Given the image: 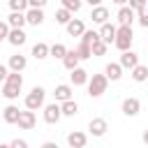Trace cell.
Segmentation results:
<instances>
[{"label":"cell","instance_id":"obj_1","mask_svg":"<svg viewBox=\"0 0 148 148\" xmlns=\"http://www.w3.org/2000/svg\"><path fill=\"white\" fill-rule=\"evenodd\" d=\"M21 88H23V76H21V72H12V69H9L7 79L2 81V97L9 99V102H14V99H18Z\"/></svg>","mask_w":148,"mask_h":148},{"label":"cell","instance_id":"obj_2","mask_svg":"<svg viewBox=\"0 0 148 148\" xmlns=\"http://www.w3.org/2000/svg\"><path fill=\"white\" fill-rule=\"evenodd\" d=\"M132 42H134L132 25H125V23H120V25H118V30H116L113 46H116L118 51H127V49H132Z\"/></svg>","mask_w":148,"mask_h":148},{"label":"cell","instance_id":"obj_3","mask_svg":"<svg viewBox=\"0 0 148 148\" xmlns=\"http://www.w3.org/2000/svg\"><path fill=\"white\" fill-rule=\"evenodd\" d=\"M86 86H88V95L90 97H102L106 92V88H109V76L106 74H92Z\"/></svg>","mask_w":148,"mask_h":148},{"label":"cell","instance_id":"obj_4","mask_svg":"<svg viewBox=\"0 0 148 148\" xmlns=\"http://www.w3.org/2000/svg\"><path fill=\"white\" fill-rule=\"evenodd\" d=\"M44 99H46V90H44L42 86H35V88L25 95L23 104H25V109L37 111V109H44Z\"/></svg>","mask_w":148,"mask_h":148},{"label":"cell","instance_id":"obj_5","mask_svg":"<svg viewBox=\"0 0 148 148\" xmlns=\"http://www.w3.org/2000/svg\"><path fill=\"white\" fill-rule=\"evenodd\" d=\"M60 118H62V109H60V102H51V104H44V123H49V125H56Z\"/></svg>","mask_w":148,"mask_h":148},{"label":"cell","instance_id":"obj_6","mask_svg":"<svg viewBox=\"0 0 148 148\" xmlns=\"http://www.w3.org/2000/svg\"><path fill=\"white\" fill-rule=\"evenodd\" d=\"M120 111H123L127 118H134V116L141 111V102H139L136 97H125L123 104H120Z\"/></svg>","mask_w":148,"mask_h":148},{"label":"cell","instance_id":"obj_7","mask_svg":"<svg viewBox=\"0 0 148 148\" xmlns=\"http://www.w3.org/2000/svg\"><path fill=\"white\" fill-rule=\"evenodd\" d=\"M25 21H28V25H42L44 23V9L42 7H28L25 9Z\"/></svg>","mask_w":148,"mask_h":148},{"label":"cell","instance_id":"obj_8","mask_svg":"<svg viewBox=\"0 0 148 148\" xmlns=\"http://www.w3.org/2000/svg\"><path fill=\"white\" fill-rule=\"evenodd\" d=\"M116 18H118V23L132 25V23H134V18H136V12H134L130 5H120V7H118V14H116Z\"/></svg>","mask_w":148,"mask_h":148},{"label":"cell","instance_id":"obj_9","mask_svg":"<svg viewBox=\"0 0 148 148\" xmlns=\"http://www.w3.org/2000/svg\"><path fill=\"white\" fill-rule=\"evenodd\" d=\"M106 130H109V123L104 120V118H92L90 123H88V132L92 134V136H104L106 134Z\"/></svg>","mask_w":148,"mask_h":148},{"label":"cell","instance_id":"obj_10","mask_svg":"<svg viewBox=\"0 0 148 148\" xmlns=\"http://www.w3.org/2000/svg\"><path fill=\"white\" fill-rule=\"evenodd\" d=\"M25 39H28V35H25V30H23V28H9L7 42H9L12 46H23V44H25Z\"/></svg>","mask_w":148,"mask_h":148},{"label":"cell","instance_id":"obj_11","mask_svg":"<svg viewBox=\"0 0 148 148\" xmlns=\"http://www.w3.org/2000/svg\"><path fill=\"white\" fill-rule=\"evenodd\" d=\"M118 62L123 65V69H132V67L139 65V56H136L132 49H127V51H120V60H118Z\"/></svg>","mask_w":148,"mask_h":148},{"label":"cell","instance_id":"obj_12","mask_svg":"<svg viewBox=\"0 0 148 148\" xmlns=\"http://www.w3.org/2000/svg\"><path fill=\"white\" fill-rule=\"evenodd\" d=\"M35 123H37V118H35V111H30V109H25V111H21V116H18V130H32L35 127Z\"/></svg>","mask_w":148,"mask_h":148},{"label":"cell","instance_id":"obj_13","mask_svg":"<svg viewBox=\"0 0 148 148\" xmlns=\"http://www.w3.org/2000/svg\"><path fill=\"white\" fill-rule=\"evenodd\" d=\"M109 9L104 7V5H95L92 7V12H90V18H92V23H97V25H102V23H106L109 21Z\"/></svg>","mask_w":148,"mask_h":148},{"label":"cell","instance_id":"obj_14","mask_svg":"<svg viewBox=\"0 0 148 148\" xmlns=\"http://www.w3.org/2000/svg\"><path fill=\"white\" fill-rule=\"evenodd\" d=\"M88 79H90V76H88V72H86L81 65H79V67H74V69L69 72V81H72V86H86V83H88Z\"/></svg>","mask_w":148,"mask_h":148},{"label":"cell","instance_id":"obj_15","mask_svg":"<svg viewBox=\"0 0 148 148\" xmlns=\"http://www.w3.org/2000/svg\"><path fill=\"white\" fill-rule=\"evenodd\" d=\"M67 143H69L72 148H83V146L88 143V134H86V132L74 130V132H69V134H67Z\"/></svg>","mask_w":148,"mask_h":148},{"label":"cell","instance_id":"obj_16","mask_svg":"<svg viewBox=\"0 0 148 148\" xmlns=\"http://www.w3.org/2000/svg\"><path fill=\"white\" fill-rule=\"evenodd\" d=\"M65 30H67L69 37H81V35L86 32V23H83L81 18H72V21L65 25Z\"/></svg>","mask_w":148,"mask_h":148},{"label":"cell","instance_id":"obj_17","mask_svg":"<svg viewBox=\"0 0 148 148\" xmlns=\"http://www.w3.org/2000/svg\"><path fill=\"white\" fill-rule=\"evenodd\" d=\"M116 30H118V28H116L111 21H106V23L99 25V37H102L106 44H113V39H116Z\"/></svg>","mask_w":148,"mask_h":148},{"label":"cell","instance_id":"obj_18","mask_svg":"<svg viewBox=\"0 0 148 148\" xmlns=\"http://www.w3.org/2000/svg\"><path fill=\"white\" fill-rule=\"evenodd\" d=\"M18 116H21V109H18L16 104H7V106L2 109V118H5V123H9V125H16V123H18Z\"/></svg>","mask_w":148,"mask_h":148},{"label":"cell","instance_id":"obj_19","mask_svg":"<svg viewBox=\"0 0 148 148\" xmlns=\"http://www.w3.org/2000/svg\"><path fill=\"white\" fill-rule=\"evenodd\" d=\"M9 69L12 72H23L25 67H28V58L25 56H21V53H14V56H9Z\"/></svg>","mask_w":148,"mask_h":148},{"label":"cell","instance_id":"obj_20","mask_svg":"<svg viewBox=\"0 0 148 148\" xmlns=\"http://www.w3.org/2000/svg\"><path fill=\"white\" fill-rule=\"evenodd\" d=\"M72 86L69 83H58L56 86V90H53V97H56V102H65V99H72Z\"/></svg>","mask_w":148,"mask_h":148},{"label":"cell","instance_id":"obj_21","mask_svg":"<svg viewBox=\"0 0 148 148\" xmlns=\"http://www.w3.org/2000/svg\"><path fill=\"white\" fill-rule=\"evenodd\" d=\"M79 62H81V58H79L76 49H74V51H69V49H67V53H65V58H62V65H65V69H67V72H72L74 67H79Z\"/></svg>","mask_w":148,"mask_h":148},{"label":"cell","instance_id":"obj_22","mask_svg":"<svg viewBox=\"0 0 148 148\" xmlns=\"http://www.w3.org/2000/svg\"><path fill=\"white\" fill-rule=\"evenodd\" d=\"M104 74L109 76V81H120V76H123V65H120V62H109V65L104 67Z\"/></svg>","mask_w":148,"mask_h":148},{"label":"cell","instance_id":"obj_23","mask_svg":"<svg viewBox=\"0 0 148 148\" xmlns=\"http://www.w3.org/2000/svg\"><path fill=\"white\" fill-rule=\"evenodd\" d=\"M7 23L12 25V28H23L28 21H25V12H12L9 16H7Z\"/></svg>","mask_w":148,"mask_h":148},{"label":"cell","instance_id":"obj_24","mask_svg":"<svg viewBox=\"0 0 148 148\" xmlns=\"http://www.w3.org/2000/svg\"><path fill=\"white\" fill-rule=\"evenodd\" d=\"M32 56H35L37 60H44V58H49V56H51V46H49V44H44V42H37V44L32 46Z\"/></svg>","mask_w":148,"mask_h":148},{"label":"cell","instance_id":"obj_25","mask_svg":"<svg viewBox=\"0 0 148 148\" xmlns=\"http://www.w3.org/2000/svg\"><path fill=\"white\" fill-rule=\"evenodd\" d=\"M60 109H62V116H67V118H72V116H76V113H79V104L74 102V97H72V99L60 102Z\"/></svg>","mask_w":148,"mask_h":148},{"label":"cell","instance_id":"obj_26","mask_svg":"<svg viewBox=\"0 0 148 148\" xmlns=\"http://www.w3.org/2000/svg\"><path fill=\"white\" fill-rule=\"evenodd\" d=\"M130 72H132V79H134L136 83H143V81L148 79V67H146V65H141V62H139L136 67H132Z\"/></svg>","mask_w":148,"mask_h":148},{"label":"cell","instance_id":"obj_27","mask_svg":"<svg viewBox=\"0 0 148 148\" xmlns=\"http://www.w3.org/2000/svg\"><path fill=\"white\" fill-rule=\"evenodd\" d=\"M72 21V12L67 9V7H60V9H56V23H60V25H67Z\"/></svg>","mask_w":148,"mask_h":148},{"label":"cell","instance_id":"obj_28","mask_svg":"<svg viewBox=\"0 0 148 148\" xmlns=\"http://www.w3.org/2000/svg\"><path fill=\"white\" fill-rule=\"evenodd\" d=\"M76 53H79V58H81V60H88V58H92V46H90L88 42H79Z\"/></svg>","mask_w":148,"mask_h":148},{"label":"cell","instance_id":"obj_29","mask_svg":"<svg viewBox=\"0 0 148 148\" xmlns=\"http://www.w3.org/2000/svg\"><path fill=\"white\" fill-rule=\"evenodd\" d=\"M90 46H92V56H95V58H99V56H104V53L109 51V44H106L104 39H97V42L90 44Z\"/></svg>","mask_w":148,"mask_h":148},{"label":"cell","instance_id":"obj_30","mask_svg":"<svg viewBox=\"0 0 148 148\" xmlns=\"http://www.w3.org/2000/svg\"><path fill=\"white\" fill-rule=\"evenodd\" d=\"M65 53H67V46L65 44H51V58H58V60H62L65 58Z\"/></svg>","mask_w":148,"mask_h":148},{"label":"cell","instance_id":"obj_31","mask_svg":"<svg viewBox=\"0 0 148 148\" xmlns=\"http://www.w3.org/2000/svg\"><path fill=\"white\" fill-rule=\"evenodd\" d=\"M7 5H9V9L12 12H25L30 5H28V0H7Z\"/></svg>","mask_w":148,"mask_h":148},{"label":"cell","instance_id":"obj_32","mask_svg":"<svg viewBox=\"0 0 148 148\" xmlns=\"http://www.w3.org/2000/svg\"><path fill=\"white\" fill-rule=\"evenodd\" d=\"M97 39H102V37H99V30H86V32L81 35V42H88V44H95Z\"/></svg>","mask_w":148,"mask_h":148},{"label":"cell","instance_id":"obj_33","mask_svg":"<svg viewBox=\"0 0 148 148\" xmlns=\"http://www.w3.org/2000/svg\"><path fill=\"white\" fill-rule=\"evenodd\" d=\"M60 5H62V7H67L72 14L81 9V0H60Z\"/></svg>","mask_w":148,"mask_h":148},{"label":"cell","instance_id":"obj_34","mask_svg":"<svg viewBox=\"0 0 148 148\" xmlns=\"http://www.w3.org/2000/svg\"><path fill=\"white\" fill-rule=\"evenodd\" d=\"M127 5H130V7H132L136 14H139V12H143V9H146L148 0H127Z\"/></svg>","mask_w":148,"mask_h":148},{"label":"cell","instance_id":"obj_35","mask_svg":"<svg viewBox=\"0 0 148 148\" xmlns=\"http://www.w3.org/2000/svg\"><path fill=\"white\" fill-rule=\"evenodd\" d=\"M9 28H12V25H9L7 21H0V44L7 39V35H9Z\"/></svg>","mask_w":148,"mask_h":148},{"label":"cell","instance_id":"obj_36","mask_svg":"<svg viewBox=\"0 0 148 148\" xmlns=\"http://www.w3.org/2000/svg\"><path fill=\"white\" fill-rule=\"evenodd\" d=\"M136 21H139V25H141V28H148V9L139 12V14H136Z\"/></svg>","mask_w":148,"mask_h":148},{"label":"cell","instance_id":"obj_37","mask_svg":"<svg viewBox=\"0 0 148 148\" xmlns=\"http://www.w3.org/2000/svg\"><path fill=\"white\" fill-rule=\"evenodd\" d=\"M9 146H12V148H28V141H25V139H12Z\"/></svg>","mask_w":148,"mask_h":148},{"label":"cell","instance_id":"obj_38","mask_svg":"<svg viewBox=\"0 0 148 148\" xmlns=\"http://www.w3.org/2000/svg\"><path fill=\"white\" fill-rule=\"evenodd\" d=\"M7 74H9V65H2V62H0V83L7 79Z\"/></svg>","mask_w":148,"mask_h":148},{"label":"cell","instance_id":"obj_39","mask_svg":"<svg viewBox=\"0 0 148 148\" xmlns=\"http://www.w3.org/2000/svg\"><path fill=\"white\" fill-rule=\"evenodd\" d=\"M46 2H49V0H28V5H30V7H42V9L46 7Z\"/></svg>","mask_w":148,"mask_h":148},{"label":"cell","instance_id":"obj_40","mask_svg":"<svg viewBox=\"0 0 148 148\" xmlns=\"http://www.w3.org/2000/svg\"><path fill=\"white\" fill-rule=\"evenodd\" d=\"M86 2H88V5H90V7H95V5H102V2H104V0H86Z\"/></svg>","mask_w":148,"mask_h":148},{"label":"cell","instance_id":"obj_41","mask_svg":"<svg viewBox=\"0 0 148 148\" xmlns=\"http://www.w3.org/2000/svg\"><path fill=\"white\" fill-rule=\"evenodd\" d=\"M111 2H113V5H118V7H120V5H127V0H111Z\"/></svg>","mask_w":148,"mask_h":148},{"label":"cell","instance_id":"obj_42","mask_svg":"<svg viewBox=\"0 0 148 148\" xmlns=\"http://www.w3.org/2000/svg\"><path fill=\"white\" fill-rule=\"evenodd\" d=\"M141 139H143V143H146V146H148V130H146V132H143V136H141Z\"/></svg>","mask_w":148,"mask_h":148}]
</instances>
